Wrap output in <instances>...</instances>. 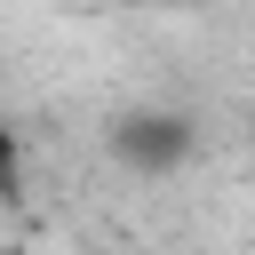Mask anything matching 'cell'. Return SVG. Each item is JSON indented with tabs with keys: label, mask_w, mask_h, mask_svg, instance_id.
<instances>
[{
	"label": "cell",
	"mask_w": 255,
	"mask_h": 255,
	"mask_svg": "<svg viewBox=\"0 0 255 255\" xmlns=\"http://www.w3.org/2000/svg\"><path fill=\"white\" fill-rule=\"evenodd\" d=\"M120 151H128L135 167H167V159H183V151H191V128H183V120H167V112H143V120H128V128H120Z\"/></svg>",
	"instance_id": "6da1fadb"
}]
</instances>
